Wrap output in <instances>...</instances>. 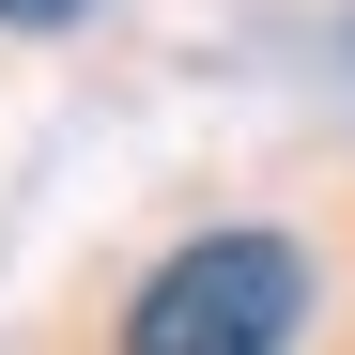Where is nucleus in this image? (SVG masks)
Wrapping results in <instances>:
<instances>
[{
  "mask_svg": "<svg viewBox=\"0 0 355 355\" xmlns=\"http://www.w3.org/2000/svg\"><path fill=\"white\" fill-rule=\"evenodd\" d=\"M309 324V248L293 232H201L124 293V355H278Z\"/></svg>",
  "mask_w": 355,
  "mask_h": 355,
  "instance_id": "obj_1",
  "label": "nucleus"
},
{
  "mask_svg": "<svg viewBox=\"0 0 355 355\" xmlns=\"http://www.w3.org/2000/svg\"><path fill=\"white\" fill-rule=\"evenodd\" d=\"M62 16H93V0H0V31H62Z\"/></svg>",
  "mask_w": 355,
  "mask_h": 355,
  "instance_id": "obj_2",
  "label": "nucleus"
}]
</instances>
